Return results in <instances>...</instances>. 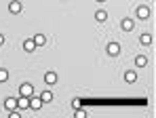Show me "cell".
Returning a JSON list of instances; mask_svg holds the SVG:
<instances>
[{"instance_id":"obj_6","label":"cell","mask_w":156,"mask_h":118,"mask_svg":"<svg viewBox=\"0 0 156 118\" xmlns=\"http://www.w3.org/2000/svg\"><path fill=\"white\" fill-rule=\"evenodd\" d=\"M6 78H9V72H6V70H0V82H4Z\"/></svg>"},{"instance_id":"obj_8","label":"cell","mask_w":156,"mask_h":118,"mask_svg":"<svg viewBox=\"0 0 156 118\" xmlns=\"http://www.w3.org/2000/svg\"><path fill=\"white\" fill-rule=\"evenodd\" d=\"M34 47H36V42H34V40H27V42H26V48H27V51H34Z\"/></svg>"},{"instance_id":"obj_5","label":"cell","mask_w":156,"mask_h":118,"mask_svg":"<svg viewBox=\"0 0 156 118\" xmlns=\"http://www.w3.org/2000/svg\"><path fill=\"white\" fill-rule=\"evenodd\" d=\"M4 105H6V108H11V110H13V108H15V105H17V101H15V99H6V103H4Z\"/></svg>"},{"instance_id":"obj_10","label":"cell","mask_w":156,"mask_h":118,"mask_svg":"<svg viewBox=\"0 0 156 118\" xmlns=\"http://www.w3.org/2000/svg\"><path fill=\"white\" fill-rule=\"evenodd\" d=\"M34 42H36V45H44V36H36Z\"/></svg>"},{"instance_id":"obj_3","label":"cell","mask_w":156,"mask_h":118,"mask_svg":"<svg viewBox=\"0 0 156 118\" xmlns=\"http://www.w3.org/2000/svg\"><path fill=\"white\" fill-rule=\"evenodd\" d=\"M21 11V4L19 2H11V13H19Z\"/></svg>"},{"instance_id":"obj_2","label":"cell","mask_w":156,"mask_h":118,"mask_svg":"<svg viewBox=\"0 0 156 118\" xmlns=\"http://www.w3.org/2000/svg\"><path fill=\"white\" fill-rule=\"evenodd\" d=\"M40 105H42V99H32V103H30V108H32V110H38Z\"/></svg>"},{"instance_id":"obj_11","label":"cell","mask_w":156,"mask_h":118,"mask_svg":"<svg viewBox=\"0 0 156 118\" xmlns=\"http://www.w3.org/2000/svg\"><path fill=\"white\" fill-rule=\"evenodd\" d=\"M137 15H139V17H146V9H144V6H139V11H137Z\"/></svg>"},{"instance_id":"obj_7","label":"cell","mask_w":156,"mask_h":118,"mask_svg":"<svg viewBox=\"0 0 156 118\" xmlns=\"http://www.w3.org/2000/svg\"><path fill=\"white\" fill-rule=\"evenodd\" d=\"M53 99V95L49 93V91H44V93H42V101H51Z\"/></svg>"},{"instance_id":"obj_1","label":"cell","mask_w":156,"mask_h":118,"mask_svg":"<svg viewBox=\"0 0 156 118\" xmlns=\"http://www.w3.org/2000/svg\"><path fill=\"white\" fill-rule=\"evenodd\" d=\"M19 93L23 95V97H30V95H32V84H30V82H26V84H21Z\"/></svg>"},{"instance_id":"obj_12","label":"cell","mask_w":156,"mask_h":118,"mask_svg":"<svg viewBox=\"0 0 156 118\" xmlns=\"http://www.w3.org/2000/svg\"><path fill=\"white\" fill-rule=\"evenodd\" d=\"M2 42H4V38H2V34H0V45H2Z\"/></svg>"},{"instance_id":"obj_4","label":"cell","mask_w":156,"mask_h":118,"mask_svg":"<svg viewBox=\"0 0 156 118\" xmlns=\"http://www.w3.org/2000/svg\"><path fill=\"white\" fill-rule=\"evenodd\" d=\"M55 80H57V76H55L53 72H49V74H47V82H49V84H53Z\"/></svg>"},{"instance_id":"obj_9","label":"cell","mask_w":156,"mask_h":118,"mask_svg":"<svg viewBox=\"0 0 156 118\" xmlns=\"http://www.w3.org/2000/svg\"><path fill=\"white\" fill-rule=\"evenodd\" d=\"M17 105H19V108H27V101L23 99V95H21V99L17 101Z\"/></svg>"}]
</instances>
